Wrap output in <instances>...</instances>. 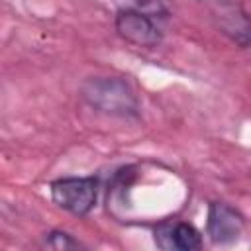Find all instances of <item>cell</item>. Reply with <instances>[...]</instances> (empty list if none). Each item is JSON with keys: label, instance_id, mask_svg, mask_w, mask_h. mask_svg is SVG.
<instances>
[{"label": "cell", "instance_id": "obj_1", "mask_svg": "<svg viewBox=\"0 0 251 251\" xmlns=\"http://www.w3.org/2000/svg\"><path fill=\"white\" fill-rule=\"evenodd\" d=\"M169 10L161 0H139L135 6L122 8L114 25L122 39L137 47H157L163 41Z\"/></svg>", "mask_w": 251, "mask_h": 251}, {"label": "cell", "instance_id": "obj_2", "mask_svg": "<svg viewBox=\"0 0 251 251\" xmlns=\"http://www.w3.org/2000/svg\"><path fill=\"white\" fill-rule=\"evenodd\" d=\"M80 98L106 116L137 118L139 100L131 84L120 76H92L80 84Z\"/></svg>", "mask_w": 251, "mask_h": 251}, {"label": "cell", "instance_id": "obj_3", "mask_svg": "<svg viewBox=\"0 0 251 251\" xmlns=\"http://www.w3.org/2000/svg\"><path fill=\"white\" fill-rule=\"evenodd\" d=\"M51 200L73 216H86L92 212L98 200L96 176H65L49 184Z\"/></svg>", "mask_w": 251, "mask_h": 251}, {"label": "cell", "instance_id": "obj_4", "mask_svg": "<svg viewBox=\"0 0 251 251\" xmlns=\"http://www.w3.org/2000/svg\"><path fill=\"white\" fill-rule=\"evenodd\" d=\"M245 227L243 216L226 202H210L206 216V233L214 243L227 245L241 237Z\"/></svg>", "mask_w": 251, "mask_h": 251}, {"label": "cell", "instance_id": "obj_5", "mask_svg": "<svg viewBox=\"0 0 251 251\" xmlns=\"http://www.w3.org/2000/svg\"><path fill=\"white\" fill-rule=\"evenodd\" d=\"M155 245L163 251H192L202 247L200 231L188 222H163L153 231Z\"/></svg>", "mask_w": 251, "mask_h": 251}, {"label": "cell", "instance_id": "obj_6", "mask_svg": "<svg viewBox=\"0 0 251 251\" xmlns=\"http://www.w3.org/2000/svg\"><path fill=\"white\" fill-rule=\"evenodd\" d=\"M218 25L239 47H251V18L239 6H226L218 12Z\"/></svg>", "mask_w": 251, "mask_h": 251}, {"label": "cell", "instance_id": "obj_7", "mask_svg": "<svg viewBox=\"0 0 251 251\" xmlns=\"http://www.w3.org/2000/svg\"><path fill=\"white\" fill-rule=\"evenodd\" d=\"M43 247L57 249V251H67V249H80L82 243H80L78 239H75L71 233L63 231V229H53V231L45 233V237H43Z\"/></svg>", "mask_w": 251, "mask_h": 251}]
</instances>
